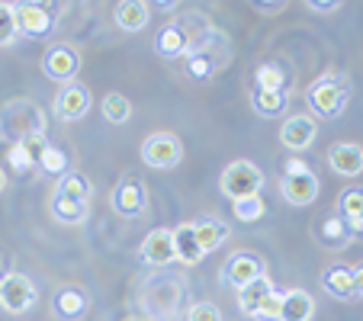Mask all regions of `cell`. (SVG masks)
Masks as SVG:
<instances>
[{"mask_svg": "<svg viewBox=\"0 0 363 321\" xmlns=\"http://www.w3.org/2000/svg\"><path fill=\"white\" fill-rule=\"evenodd\" d=\"M350 270H354V289H357V295H363V264L350 266Z\"/></svg>", "mask_w": 363, "mask_h": 321, "instance_id": "60d3db41", "label": "cell"}, {"mask_svg": "<svg viewBox=\"0 0 363 321\" xmlns=\"http://www.w3.org/2000/svg\"><path fill=\"white\" fill-rule=\"evenodd\" d=\"M7 190V171H4V167H0V193Z\"/></svg>", "mask_w": 363, "mask_h": 321, "instance_id": "7bdbcfd3", "label": "cell"}, {"mask_svg": "<svg viewBox=\"0 0 363 321\" xmlns=\"http://www.w3.org/2000/svg\"><path fill=\"white\" fill-rule=\"evenodd\" d=\"M174 254H177V260L184 266H196L199 260L206 257L196 241V232H193V222H180V225L174 228Z\"/></svg>", "mask_w": 363, "mask_h": 321, "instance_id": "d6986e66", "label": "cell"}, {"mask_svg": "<svg viewBox=\"0 0 363 321\" xmlns=\"http://www.w3.org/2000/svg\"><path fill=\"white\" fill-rule=\"evenodd\" d=\"M308 171H312V167H308L299 154H296V157H289L286 164H283V177H299V174H308Z\"/></svg>", "mask_w": 363, "mask_h": 321, "instance_id": "74e56055", "label": "cell"}, {"mask_svg": "<svg viewBox=\"0 0 363 321\" xmlns=\"http://www.w3.org/2000/svg\"><path fill=\"white\" fill-rule=\"evenodd\" d=\"M315 315V299L306 293V289L293 286L283 293V312H280V321H308Z\"/></svg>", "mask_w": 363, "mask_h": 321, "instance_id": "44dd1931", "label": "cell"}, {"mask_svg": "<svg viewBox=\"0 0 363 321\" xmlns=\"http://www.w3.org/2000/svg\"><path fill=\"white\" fill-rule=\"evenodd\" d=\"M4 276L7 274H4V254H0V280H4Z\"/></svg>", "mask_w": 363, "mask_h": 321, "instance_id": "ee69618b", "label": "cell"}, {"mask_svg": "<svg viewBox=\"0 0 363 321\" xmlns=\"http://www.w3.org/2000/svg\"><path fill=\"white\" fill-rule=\"evenodd\" d=\"M142 260L148 266H167V264L177 260V254H174V232L171 228H155V232L145 235Z\"/></svg>", "mask_w": 363, "mask_h": 321, "instance_id": "5bb4252c", "label": "cell"}, {"mask_svg": "<svg viewBox=\"0 0 363 321\" xmlns=\"http://www.w3.org/2000/svg\"><path fill=\"white\" fill-rule=\"evenodd\" d=\"M16 7V23H20V35L29 39H45L55 29V10L39 0H26V4H13Z\"/></svg>", "mask_w": 363, "mask_h": 321, "instance_id": "9c48e42d", "label": "cell"}, {"mask_svg": "<svg viewBox=\"0 0 363 321\" xmlns=\"http://www.w3.org/2000/svg\"><path fill=\"white\" fill-rule=\"evenodd\" d=\"M142 161L151 171H174L184 161V142L174 132H151L142 142Z\"/></svg>", "mask_w": 363, "mask_h": 321, "instance_id": "5b68a950", "label": "cell"}, {"mask_svg": "<svg viewBox=\"0 0 363 321\" xmlns=\"http://www.w3.org/2000/svg\"><path fill=\"white\" fill-rule=\"evenodd\" d=\"M52 219L58 222V225H81L84 219H87L90 205L87 203H77V199H65V196H52Z\"/></svg>", "mask_w": 363, "mask_h": 321, "instance_id": "d4e9b609", "label": "cell"}, {"mask_svg": "<svg viewBox=\"0 0 363 321\" xmlns=\"http://www.w3.org/2000/svg\"><path fill=\"white\" fill-rule=\"evenodd\" d=\"M90 103H94V94H90L87 84L71 81L58 90L55 96V116L65 119V123H74V119H84L90 113Z\"/></svg>", "mask_w": 363, "mask_h": 321, "instance_id": "8fae6325", "label": "cell"}, {"mask_svg": "<svg viewBox=\"0 0 363 321\" xmlns=\"http://www.w3.org/2000/svg\"><path fill=\"white\" fill-rule=\"evenodd\" d=\"M155 52H158L161 58H186L190 39H186V33L180 29V23H167V26L158 29V35H155Z\"/></svg>", "mask_w": 363, "mask_h": 321, "instance_id": "ac0fdd59", "label": "cell"}, {"mask_svg": "<svg viewBox=\"0 0 363 321\" xmlns=\"http://www.w3.org/2000/svg\"><path fill=\"white\" fill-rule=\"evenodd\" d=\"M48 145H52V142H48V135H45V132H35V135H26V138H23V142H20V148H26V154L33 157V161H39V157H42V151H45Z\"/></svg>", "mask_w": 363, "mask_h": 321, "instance_id": "8d00e7d4", "label": "cell"}, {"mask_svg": "<svg viewBox=\"0 0 363 321\" xmlns=\"http://www.w3.org/2000/svg\"><path fill=\"white\" fill-rule=\"evenodd\" d=\"M232 212H235V219H238L241 225H251V222L264 219L267 205H264L261 196H247V199H238V203H232Z\"/></svg>", "mask_w": 363, "mask_h": 321, "instance_id": "d6a6232c", "label": "cell"}, {"mask_svg": "<svg viewBox=\"0 0 363 321\" xmlns=\"http://www.w3.org/2000/svg\"><path fill=\"white\" fill-rule=\"evenodd\" d=\"M308 10H312V13H337L341 4H337V0H308Z\"/></svg>", "mask_w": 363, "mask_h": 321, "instance_id": "f35d334b", "label": "cell"}, {"mask_svg": "<svg viewBox=\"0 0 363 321\" xmlns=\"http://www.w3.org/2000/svg\"><path fill=\"white\" fill-rule=\"evenodd\" d=\"M123 321H138V318H123Z\"/></svg>", "mask_w": 363, "mask_h": 321, "instance_id": "f6af8a7d", "label": "cell"}, {"mask_svg": "<svg viewBox=\"0 0 363 321\" xmlns=\"http://www.w3.org/2000/svg\"><path fill=\"white\" fill-rule=\"evenodd\" d=\"M219 190H222V196L232 199V203L247 199V196H261L264 171L254 164V161H247V157H238V161L225 164V171H222V177H219Z\"/></svg>", "mask_w": 363, "mask_h": 321, "instance_id": "277c9868", "label": "cell"}, {"mask_svg": "<svg viewBox=\"0 0 363 321\" xmlns=\"http://www.w3.org/2000/svg\"><path fill=\"white\" fill-rule=\"evenodd\" d=\"M270 293H274V280H270L267 274L257 276V280H251L247 286H241V289H238V308H241L245 315H254L257 308H261V302L267 299Z\"/></svg>", "mask_w": 363, "mask_h": 321, "instance_id": "603a6c76", "label": "cell"}, {"mask_svg": "<svg viewBox=\"0 0 363 321\" xmlns=\"http://www.w3.org/2000/svg\"><path fill=\"white\" fill-rule=\"evenodd\" d=\"M322 286L328 295H335V299H354L357 289H354V270H350L347 264H331L322 270Z\"/></svg>", "mask_w": 363, "mask_h": 321, "instance_id": "e0dca14e", "label": "cell"}, {"mask_svg": "<svg viewBox=\"0 0 363 321\" xmlns=\"http://www.w3.org/2000/svg\"><path fill=\"white\" fill-rule=\"evenodd\" d=\"M251 7H254V10H261V13H280V10L286 7V4H257V0H254Z\"/></svg>", "mask_w": 363, "mask_h": 321, "instance_id": "ab89813d", "label": "cell"}, {"mask_svg": "<svg viewBox=\"0 0 363 321\" xmlns=\"http://www.w3.org/2000/svg\"><path fill=\"white\" fill-rule=\"evenodd\" d=\"M257 276H264V260L251 251H238L222 264V283H225V286L241 289L251 280H257Z\"/></svg>", "mask_w": 363, "mask_h": 321, "instance_id": "7c38bea8", "label": "cell"}, {"mask_svg": "<svg viewBox=\"0 0 363 321\" xmlns=\"http://www.w3.org/2000/svg\"><path fill=\"white\" fill-rule=\"evenodd\" d=\"M100 113H103V119L110 125H125L129 123V116H132V100L125 94H119V90H110V94L103 96V103H100Z\"/></svg>", "mask_w": 363, "mask_h": 321, "instance_id": "484cf974", "label": "cell"}, {"mask_svg": "<svg viewBox=\"0 0 363 321\" xmlns=\"http://www.w3.org/2000/svg\"><path fill=\"white\" fill-rule=\"evenodd\" d=\"M186 321H222V308L216 302H193L186 308Z\"/></svg>", "mask_w": 363, "mask_h": 321, "instance_id": "d590c367", "label": "cell"}, {"mask_svg": "<svg viewBox=\"0 0 363 321\" xmlns=\"http://www.w3.org/2000/svg\"><path fill=\"white\" fill-rule=\"evenodd\" d=\"M318 238H322L325 244H335V247L347 244V241H350L347 222H344L341 215H328V219L322 222V228H318Z\"/></svg>", "mask_w": 363, "mask_h": 321, "instance_id": "1f68e13d", "label": "cell"}, {"mask_svg": "<svg viewBox=\"0 0 363 321\" xmlns=\"http://www.w3.org/2000/svg\"><path fill=\"white\" fill-rule=\"evenodd\" d=\"M110 203H113V209H116L123 219H138V215L148 209V190H145V184L138 177L125 174V177L113 186Z\"/></svg>", "mask_w": 363, "mask_h": 321, "instance_id": "52a82bcc", "label": "cell"}, {"mask_svg": "<svg viewBox=\"0 0 363 321\" xmlns=\"http://www.w3.org/2000/svg\"><path fill=\"white\" fill-rule=\"evenodd\" d=\"M113 20H116V26L123 33H142L151 20V4H145V0H123V4L113 7Z\"/></svg>", "mask_w": 363, "mask_h": 321, "instance_id": "2e32d148", "label": "cell"}, {"mask_svg": "<svg viewBox=\"0 0 363 321\" xmlns=\"http://www.w3.org/2000/svg\"><path fill=\"white\" fill-rule=\"evenodd\" d=\"M318 138V119L312 113H296L286 123L280 125V142L283 148H289L293 154H302V151L312 148V142Z\"/></svg>", "mask_w": 363, "mask_h": 321, "instance_id": "30bf717a", "label": "cell"}, {"mask_svg": "<svg viewBox=\"0 0 363 321\" xmlns=\"http://www.w3.org/2000/svg\"><path fill=\"white\" fill-rule=\"evenodd\" d=\"M193 232H196V241H199V247H203V254H209L219 244H225L228 235H232V225H225V222L216 219V215H206V219L193 222Z\"/></svg>", "mask_w": 363, "mask_h": 321, "instance_id": "ffe728a7", "label": "cell"}, {"mask_svg": "<svg viewBox=\"0 0 363 321\" xmlns=\"http://www.w3.org/2000/svg\"><path fill=\"white\" fill-rule=\"evenodd\" d=\"M155 10H164V13H171V10H177V4H155Z\"/></svg>", "mask_w": 363, "mask_h": 321, "instance_id": "b9f144b4", "label": "cell"}, {"mask_svg": "<svg viewBox=\"0 0 363 321\" xmlns=\"http://www.w3.org/2000/svg\"><path fill=\"white\" fill-rule=\"evenodd\" d=\"M306 103H308V110H312V116H315V119H335V116H341V113L347 110V103H350V84H347V77L337 74V71H325V74L318 77L312 87H308Z\"/></svg>", "mask_w": 363, "mask_h": 321, "instance_id": "7a4b0ae2", "label": "cell"}, {"mask_svg": "<svg viewBox=\"0 0 363 321\" xmlns=\"http://www.w3.org/2000/svg\"><path fill=\"white\" fill-rule=\"evenodd\" d=\"M87 305H90L87 293L77 286H65V289H58V295H55V312H58V318H65V321L84 318V315H87Z\"/></svg>", "mask_w": 363, "mask_h": 321, "instance_id": "7402d4cb", "label": "cell"}, {"mask_svg": "<svg viewBox=\"0 0 363 321\" xmlns=\"http://www.w3.org/2000/svg\"><path fill=\"white\" fill-rule=\"evenodd\" d=\"M45 132V113L39 103L33 100H10L0 110V138H7L10 145H20L26 135Z\"/></svg>", "mask_w": 363, "mask_h": 321, "instance_id": "3957f363", "label": "cell"}, {"mask_svg": "<svg viewBox=\"0 0 363 321\" xmlns=\"http://www.w3.org/2000/svg\"><path fill=\"white\" fill-rule=\"evenodd\" d=\"M77 71H81V55H77L71 45H48L45 55H42V74L48 81L65 84L77 81Z\"/></svg>", "mask_w": 363, "mask_h": 321, "instance_id": "ba28073f", "label": "cell"}, {"mask_svg": "<svg viewBox=\"0 0 363 321\" xmlns=\"http://www.w3.org/2000/svg\"><path fill=\"white\" fill-rule=\"evenodd\" d=\"M318 190H322V184H318L315 171L280 180V193H283V199H286L289 205H312L318 199Z\"/></svg>", "mask_w": 363, "mask_h": 321, "instance_id": "9a60e30c", "label": "cell"}, {"mask_svg": "<svg viewBox=\"0 0 363 321\" xmlns=\"http://www.w3.org/2000/svg\"><path fill=\"white\" fill-rule=\"evenodd\" d=\"M35 171L48 174V177H65V174L71 171V157H68V151L55 148V145H48V148L42 151V157L35 161Z\"/></svg>", "mask_w": 363, "mask_h": 321, "instance_id": "4316f807", "label": "cell"}, {"mask_svg": "<svg viewBox=\"0 0 363 321\" xmlns=\"http://www.w3.org/2000/svg\"><path fill=\"white\" fill-rule=\"evenodd\" d=\"M35 295H39L35 283L20 270H13V274L0 280V308L7 315H26L35 305Z\"/></svg>", "mask_w": 363, "mask_h": 321, "instance_id": "8992f818", "label": "cell"}, {"mask_svg": "<svg viewBox=\"0 0 363 321\" xmlns=\"http://www.w3.org/2000/svg\"><path fill=\"white\" fill-rule=\"evenodd\" d=\"M254 84H257V90H270V94H286V71H283V64H261V68L254 71Z\"/></svg>", "mask_w": 363, "mask_h": 321, "instance_id": "83f0119b", "label": "cell"}, {"mask_svg": "<svg viewBox=\"0 0 363 321\" xmlns=\"http://www.w3.org/2000/svg\"><path fill=\"white\" fill-rule=\"evenodd\" d=\"M20 39V23H16V7L7 4V0H0V48L13 45Z\"/></svg>", "mask_w": 363, "mask_h": 321, "instance_id": "4dcf8cb0", "label": "cell"}, {"mask_svg": "<svg viewBox=\"0 0 363 321\" xmlns=\"http://www.w3.org/2000/svg\"><path fill=\"white\" fill-rule=\"evenodd\" d=\"M280 312H283V293H270L267 299L261 302V308L251 315V318H261V321H280Z\"/></svg>", "mask_w": 363, "mask_h": 321, "instance_id": "836d02e7", "label": "cell"}, {"mask_svg": "<svg viewBox=\"0 0 363 321\" xmlns=\"http://www.w3.org/2000/svg\"><path fill=\"white\" fill-rule=\"evenodd\" d=\"M286 103H289L286 94H270V90H254V96H251V106L261 113V116H267V119L283 116Z\"/></svg>", "mask_w": 363, "mask_h": 321, "instance_id": "f1b7e54d", "label": "cell"}, {"mask_svg": "<svg viewBox=\"0 0 363 321\" xmlns=\"http://www.w3.org/2000/svg\"><path fill=\"white\" fill-rule=\"evenodd\" d=\"M186 74L193 81H213L228 62H232V45H228L225 33L213 29V33H206L196 45L186 52Z\"/></svg>", "mask_w": 363, "mask_h": 321, "instance_id": "6da1fadb", "label": "cell"}, {"mask_svg": "<svg viewBox=\"0 0 363 321\" xmlns=\"http://www.w3.org/2000/svg\"><path fill=\"white\" fill-rule=\"evenodd\" d=\"M337 215H341L344 222L363 219V186H347V190L337 196Z\"/></svg>", "mask_w": 363, "mask_h": 321, "instance_id": "f546056e", "label": "cell"}, {"mask_svg": "<svg viewBox=\"0 0 363 321\" xmlns=\"http://www.w3.org/2000/svg\"><path fill=\"white\" fill-rule=\"evenodd\" d=\"M7 164L13 174H29L35 171V161L26 154V148H20V145H10L7 148Z\"/></svg>", "mask_w": 363, "mask_h": 321, "instance_id": "e575fe53", "label": "cell"}, {"mask_svg": "<svg viewBox=\"0 0 363 321\" xmlns=\"http://www.w3.org/2000/svg\"><path fill=\"white\" fill-rule=\"evenodd\" d=\"M328 167L337 177H360L363 174V145L357 142H335L328 148Z\"/></svg>", "mask_w": 363, "mask_h": 321, "instance_id": "4fadbf2b", "label": "cell"}, {"mask_svg": "<svg viewBox=\"0 0 363 321\" xmlns=\"http://www.w3.org/2000/svg\"><path fill=\"white\" fill-rule=\"evenodd\" d=\"M55 196L77 199V203H90V196H94V184H90V180H87V174L68 171V174H65V177H58Z\"/></svg>", "mask_w": 363, "mask_h": 321, "instance_id": "cb8c5ba5", "label": "cell"}]
</instances>
